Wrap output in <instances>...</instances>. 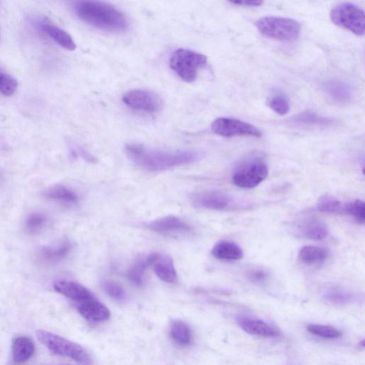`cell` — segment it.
Listing matches in <instances>:
<instances>
[{"label": "cell", "mask_w": 365, "mask_h": 365, "mask_svg": "<svg viewBox=\"0 0 365 365\" xmlns=\"http://www.w3.org/2000/svg\"><path fill=\"white\" fill-rule=\"evenodd\" d=\"M36 26L42 32L53 39L61 47L69 50H75L76 46L71 36L64 30L56 26L48 19L40 18L35 20Z\"/></svg>", "instance_id": "4fadbf2b"}, {"label": "cell", "mask_w": 365, "mask_h": 365, "mask_svg": "<svg viewBox=\"0 0 365 365\" xmlns=\"http://www.w3.org/2000/svg\"><path fill=\"white\" fill-rule=\"evenodd\" d=\"M147 227L155 232L164 235L187 232L190 230L187 223L175 216H166L156 219L149 222Z\"/></svg>", "instance_id": "2e32d148"}, {"label": "cell", "mask_w": 365, "mask_h": 365, "mask_svg": "<svg viewBox=\"0 0 365 365\" xmlns=\"http://www.w3.org/2000/svg\"><path fill=\"white\" fill-rule=\"evenodd\" d=\"M324 89L331 99L338 103H348L352 98L350 86L340 80L332 79L327 81L324 85Z\"/></svg>", "instance_id": "d6986e66"}, {"label": "cell", "mask_w": 365, "mask_h": 365, "mask_svg": "<svg viewBox=\"0 0 365 365\" xmlns=\"http://www.w3.org/2000/svg\"><path fill=\"white\" fill-rule=\"evenodd\" d=\"M125 152L128 159L135 165L153 172L193 163L202 158V155L196 151L160 150L135 143L126 145Z\"/></svg>", "instance_id": "6da1fadb"}, {"label": "cell", "mask_w": 365, "mask_h": 365, "mask_svg": "<svg viewBox=\"0 0 365 365\" xmlns=\"http://www.w3.org/2000/svg\"><path fill=\"white\" fill-rule=\"evenodd\" d=\"M323 298L331 304L342 306L352 302L354 295L343 288L331 287L324 292Z\"/></svg>", "instance_id": "7402d4cb"}, {"label": "cell", "mask_w": 365, "mask_h": 365, "mask_svg": "<svg viewBox=\"0 0 365 365\" xmlns=\"http://www.w3.org/2000/svg\"><path fill=\"white\" fill-rule=\"evenodd\" d=\"M148 259L159 279L167 283H174L177 280V272L171 257L160 253H153L148 256Z\"/></svg>", "instance_id": "5bb4252c"}, {"label": "cell", "mask_w": 365, "mask_h": 365, "mask_svg": "<svg viewBox=\"0 0 365 365\" xmlns=\"http://www.w3.org/2000/svg\"><path fill=\"white\" fill-rule=\"evenodd\" d=\"M330 19L336 26L362 36L365 31V14L364 10L351 3H342L334 7Z\"/></svg>", "instance_id": "52a82bcc"}, {"label": "cell", "mask_w": 365, "mask_h": 365, "mask_svg": "<svg viewBox=\"0 0 365 365\" xmlns=\"http://www.w3.org/2000/svg\"><path fill=\"white\" fill-rule=\"evenodd\" d=\"M344 205L334 197L331 195L322 196L317 202V209L322 212L341 213Z\"/></svg>", "instance_id": "4316f807"}, {"label": "cell", "mask_w": 365, "mask_h": 365, "mask_svg": "<svg viewBox=\"0 0 365 365\" xmlns=\"http://www.w3.org/2000/svg\"><path fill=\"white\" fill-rule=\"evenodd\" d=\"M46 217L41 213H34L31 215L26 222V228L29 233L38 232L46 223Z\"/></svg>", "instance_id": "836d02e7"}, {"label": "cell", "mask_w": 365, "mask_h": 365, "mask_svg": "<svg viewBox=\"0 0 365 365\" xmlns=\"http://www.w3.org/2000/svg\"><path fill=\"white\" fill-rule=\"evenodd\" d=\"M71 250V244L63 242L58 246L46 247L41 250L42 258L48 262H56L67 255Z\"/></svg>", "instance_id": "d4e9b609"}, {"label": "cell", "mask_w": 365, "mask_h": 365, "mask_svg": "<svg viewBox=\"0 0 365 365\" xmlns=\"http://www.w3.org/2000/svg\"><path fill=\"white\" fill-rule=\"evenodd\" d=\"M238 326L245 332L262 337L273 338L280 336V330L264 320L246 315L236 317Z\"/></svg>", "instance_id": "30bf717a"}, {"label": "cell", "mask_w": 365, "mask_h": 365, "mask_svg": "<svg viewBox=\"0 0 365 365\" xmlns=\"http://www.w3.org/2000/svg\"><path fill=\"white\" fill-rule=\"evenodd\" d=\"M294 120L297 122L311 125H327L332 122L330 118L322 116L312 111L300 113L294 117Z\"/></svg>", "instance_id": "f546056e"}, {"label": "cell", "mask_w": 365, "mask_h": 365, "mask_svg": "<svg viewBox=\"0 0 365 365\" xmlns=\"http://www.w3.org/2000/svg\"><path fill=\"white\" fill-rule=\"evenodd\" d=\"M123 103L129 108L147 113L160 110L163 103L156 93L145 89H133L123 96Z\"/></svg>", "instance_id": "9c48e42d"}, {"label": "cell", "mask_w": 365, "mask_h": 365, "mask_svg": "<svg viewBox=\"0 0 365 365\" xmlns=\"http://www.w3.org/2000/svg\"><path fill=\"white\" fill-rule=\"evenodd\" d=\"M11 351L12 358L15 362L24 363L33 356L35 352V345L30 338L16 337L13 341Z\"/></svg>", "instance_id": "ffe728a7"}, {"label": "cell", "mask_w": 365, "mask_h": 365, "mask_svg": "<svg viewBox=\"0 0 365 365\" xmlns=\"http://www.w3.org/2000/svg\"><path fill=\"white\" fill-rule=\"evenodd\" d=\"M230 2L242 6H258L263 3L264 0H228Z\"/></svg>", "instance_id": "d590c367"}, {"label": "cell", "mask_w": 365, "mask_h": 365, "mask_svg": "<svg viewBox=\"0 0 365 365\" xmlns=\"http://www.w3.org/2000/svg\"><path fill=\"white\" fill-rule=\"evenodd\" d=\"M307 329L313 335L324 339H336L341 334L340 330L329 325L310 324L307 327Z\"/></svg>", "instance_id": "484cf974"}, {"label": "cell", "mask_w": 365, "mask_h": 365, "mask_svg": "<svg viewBox=\"0 0 365 365\" xmlns=\"http://www.w3.org/2000/svg\"><path fill=\"white\" fill-rule=\"evenodd\" d=\"M257 30L264 36L282 41L298 38L301 26L293 19L280 16H264L255 22Z\"/></svg>", "instance_id": "277c9868"}, {"label": "cell", "mask_w": 365, "mask_h": 365, "mask_svg": "<svg viewBox=\"0 0 365 365\" xmlns=\"http://www.w3.org/2000/svg\"><path fill=\"white\" fill-rule=\"evenodd\" d=\"M16 80L9 74L0 70V93L6 96L13 95L17 89Z\"/></svg>", "instance_id": "4dcf8cb0"}, {"label": "cell", "mask_w": 365, "mask_h": 365, "mask_svg": "<svg viewBox=\"0 0 365 365\" xmlns=\"http://www.w3.org/2000/svg\"><path fill=\"white\" fill-rule=\"evenodd\" d=\"M294 233L302 238L322 240L327 237L328 228L320 219L308 216L300 220L294 226Z\"/></svg>", "instance_id": "7c38bea8"}, {"label": "cell", "mask_w": 365, "mask_h": 365, "mask_svg": "<svg viewBox=\"0 0 365 365\" xmlns=\"http://www.w3.org/2000/svg\"><path fill=\"white\" fill-rule=\"evenodd\" d=\"M212 131L222 137L252 136L259 138L261 130L255 125L232 118L221 117L212 123Z\"/></svg>", "instance_id": "ba28073f"}, {"label": "cell", "mask_w": 365, "mask_h": 365, "mask_svg": "<svg viewBox=\"0 0 365 365\" xmlns=\"http://www.w3.org/2000/svg\"><path fill=\"white\" fill-rule=\"evenodd\" d=\"M150 265L148 257L145 259H139L128 270V279L136 285H141L144 281V274L146 267Z\"/></svg>", "instance_id": "83f0119b"}, {"label": "cell", "mask_w": 365, "mask_h": 365, "mask_svg": "<svg viewBox=\"0 0 365 365\" xmlns=\"http://www.w3.org/2000/svg\"><path fill=\"white\" fill-rule=\"evenodd\" d=\"M268 175L266 163L260 158L252 157L240 163L232 174V181L237 187L251 189L259 185Z\"/></svg>", "instance_id": "8992f818"}, {"label": "cell", "mask_w": 365, "mask_h": 365, "mask_svg": "<svg viewBox=\"0 0 365 365\" xmlns=\"http://www.w3.org/2000/svg\"><path fill=\"white\" fill-rule=\"evenodd\" d=\"M329 255V252L317 246H304L299 252V260L305 264H314L323 262Z\"/></svg>", "instance_id": "44dd1931"}, {"label": "cell", "mask_w": 365, "mask_h": 365, "mask_svg": "<svg viewBox=\"0 0 365 365\" xmlns=\"http://www.w3.org/2000/svg\"><path fill=\"white\" fill-rule=\"evenodd\" d=\"M207 63V57L185 48L175 51L170 58V67L184 81H194L198 71Z\"/></svg>", "instance_id": "5b68a950"}, {"label": "cell", "mask_w": 365, "mask_h": 365, "mask_svg": "<svg viewBox=\"0 0 365 365\" xmlns=\"http://www.w3.org/2000/svg\"><path fill=\"white\" fill-rule=\"evenodd\" d=\"M170 336L173 340L180 346L189 345L192 341L190 327L182 320H175L170 325Z\"/></svg>", "instance_id": "603a6c76"}, {"label": "cell", "mask_w": 365, "mask_h": 365, "mask_svg": "<svg viewBox=\"0 0 365 365\" xmlns=\"http://www.w3.org/2000/svg\"><path fill=\"white\" fill-rule=\"evenodd\" d=\"M45 196L68 204L76 203L78 200L76 192L63 185H56L51 187L46 191Z\"/></svg>", "instance_id": "cb8c5ba5"}, {"label": "cell", "mask_w": 365, "mask_h": 365, "mask_svg": "<svg viewBox=\"0 0 365 365\" xmlns=\"http://www.w3.org/2000/svg\"><path fill=\"white\" fill-rule=\"evenodd\" d=\"M268 277V272L262 269H252L247 274V279L255 284H262L266 282Z\"/></svg>", "instance_id": "e575fe53"}, {"label": "cell", "mask_w": 365, "mask_h": 365, "mask_svg": "<svg viewBox=\"0 0 365 365\" xmlns=\"http://www.w3.org/2000/svg\"><path fill=\"white\" fill-rule=\"evenodd\" d=\"M72 7L76 15L86 24L109 32H122L127 29L125 16L111 4L101 0H73Z\"/></svg>", "instance_id": "7a4b0ae2"}, {"label": "cell", "mask_w": 365, "mask_h": 365, "mask_svg": "<svg viewBox=\"0 0 365 365\" xmlns=\"http://www.w3.org/2000/svg\"><path fill=\"white\" fill-rule=\"evenodd\" d=\"M269 107L280 115H286L289 110V103L282 94H276L269 101Z\"/></svg>", "instance_id": "1f68e13d"}, {"label": "cell", "mask_w": 365, "mask_h": 365, "mask_svg": "<svg viewBox=\"0 0 365 365\" xmlns=\"http://www.w3.org/2000/svg\"><path fill=\"white\" fill-rule=\"evenodd\" d=\"M101 286L104 292L113 299L123 300L125 298V291L117 282L106 279L101 282Z\"/></svg>", "instance_id": "d6a6232c"}, {"label": "cell", "mask_w": 365, "mask_h": 365, "mask_svg": "<svg viewBox=\"0 0 365 365\" xmlns=\"http://www.w3.org/2000/svg\"><path fill=\"white\" fill-rule=\"evenodd\" d=\"M211 253L215 258L223 261H236L243 257V251L238 245L226 240L216 243Z\"/></svg>", "instance_id": "ac0fdd59"}, {"label": "cell", "mask_w": 365, "mask_h": 365, "mask_svg": "<svg viewBox=\"0 0 365 365\" xmlns=\"http://www.w3.org/2000/svg\"><path fill=\"white\" fill-rule=\"evenodd\" d=\"M343 213L352 217L359 223L364 224L365 220V207L364 201L355 200L344 205Z\"/></svg>", "instance_id": "f1b7e54d"}, {"label": "cell", "mask_w": 365, "mask_h": 365, "mask_svg": "<svg viewBox=\"0 0 365 365\" xmlns=\"http://www.w3.org/2000/svg\"><path fill=\"white\" fill-rule=\"evenodd\" d=\"M54 289L59 294L81 302L93 297V294L83 285L69 280H58L53 284Z\"/></svg>", "instance_id": "e0dca14e"}, {"label": "cell", "mask_w": 365, "mask_h": 365, "mask_svg": "<svg viewBox=\"0 0 365 365\" xmlns=\"http://www.w3.org/2000/svg\"><path fill=\"white\" fill-rule=\"evenodd\" d=\"M191 201L197 207L212 210H226L232 203L231 197L220 191L195 192L192 195Z\"/></svg>", "instance_id": "8fae6325"}, {"label": "cell", "mask_w": 365, "mask_h": 365, "mask_svg": "<svg viewBox=\"0 0 365 365\" xmlns=\"http://www.w3.org/2000/svg\"><path fill=\"white\" fill-rule=\"evenodd\" d=\"M36 335L38 340L55 354L69 358L79 364L92 363L88 352L76 342L43 329L37 330Z\"/></svg>", "instance_id": "3957f363"}, {"label": "cell", "mask_w": 365, "mask_h": 365, "mask_svg": "<svg viewBox=\"0 0 365 365\" xmlns=\"http://www.w3.org/2000/svg\"><path fill=\"white\" fill-rule=\"evenodd\" d=\"M77 309L86 320L92 322H102L110 317V311L95 297L78 303Z\"/></svg>", "instance_id": "9a60e30c"}]
</instances>
